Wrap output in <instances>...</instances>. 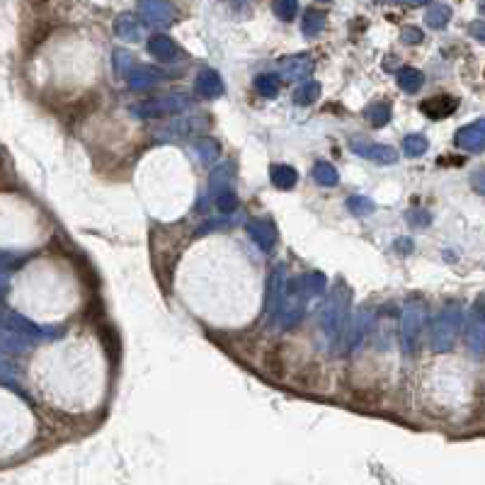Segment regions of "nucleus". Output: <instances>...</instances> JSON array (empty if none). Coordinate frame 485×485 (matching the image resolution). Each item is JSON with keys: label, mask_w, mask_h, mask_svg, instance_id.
Returning a JSON list of instances; mask_svg holds the SVG:
<instances>
[{"label": "nucleus", "mask_w": 485, "mask_h": 485, "mask_svg": "<svg viewBox=\"0 0 485 485\" xmlns=\"http://www.w3.org/2000/svg\"><path fill=\"white\" fill-rule=\"evenodd\" d=\"M350 301H352V289L345 282H337L330 292V299L323 304L321 309V333L328 342H337V337L342 335L347 325V316H350Z\"/></svg>", "instance_id": "nucleus-1"}, {"label": "nucleus", "mask_w": 485, "mask_h": 485, "mask_svg": "<svg viewBox=\"0 0 485 485\" xmlns=\"http://www.w3.org/2000/svg\"><path fill=\"white\" fill-rule=\"evenodd\" d=\"M461 323H464V316H461L459 304H449L439 311V316L435 318L430 330V345L435 352H447L454 347L457 342V335L461 330Z\"/></svg>", "instance_id": "nucleus-2"}, {"label": "nucleus", "mask_w": 485, "mask_h": 485, "mask_svg": "<svg viewBox=\"0 0 485 485\" xmlns=\"http://www.w3.org/2000/svg\"><path fill=\"white\" fill-rule=\"evenodd\" d=\"M192 107V97L187 92H170L163 97H153L144 100V102L134 105L132 114L139 119H153V117H165V114H177V112H185Z\"/></svg>", "instance_id": "nucleus-3"}, {"label": "nucleus", "mask_w": 485, "mask_h": 485, "mask_svg": "<svg viewBox=\"0 0 485 485\" xmlns=\"http://www.w3.org/2000/svg\"><path fill=\"white\" fill-rule=\"evenodd\" d=\"M425 328V309L422 304H407L400 318V342H403V352L412 354L417 347V337Z\"/></svg>", "instance_id": "nucleus-4"}, {"label": "nucleus", "mask_w": 485, "mask_h": 485, "mask_svg": "<svg viewBox=\"0 0 485 485\" xmlns=\"http://www.w3.org/2000/svg\"><path fill=\"white\" fill-rule=\"evenodd\" d=\"M466 342L471 352L485 354V297L478 299L466 316Z\"/></svg>", "instance_id": "nucleus-5"}, {"label": "nucleus", "mask_w": 485, "mask_h": 485, "mask_svg": "<svg viewBox=\"0 0 485 485\" xmlns=\"http://www.w3.org/2000/svg\"><path fill=\"white\" fill-rule=\"evenodd\" d=\"M306 294L301 292L299 282H289V289H287V297H284V304H282V311H279V318H277V323H279V328H292V325H297L301 318H304L306 313Z\"/></svg>", "instance_id": "nucleus-6"}, {"label": "nucleus", "mask_w": 485, "mask_h": 485, "mask_svg": "<svg viewBox=\"0 0 485 485\" xmlns=\"http://www.w3.org/2000/svg\"><path fill=\"white\" fill-rule=\"evenodd\" d=\"M287 289H289L287 267H284V265H277L270 277V287H267V321L270 323H277V318H279Z\"/></svg>", "instance_id": "nucleus-7"}, {"label": "nucleus", "mask_w": 485, "mask_h": 485, "mask_svg": "<svg viewBox=\"0 0 485 485\" xmlns=\"http://www.w3.org/2000/svg\"><path fill=\"white\" fill-rule=\"evenodd\" d=\"M3 328L17 330V333L32 337V340H49V337H56L58 333H61L58 328H39V325H34L32 321H27L25 316H20V313H13V311H5Z\"/></svg>", "instance_id": "nucleus-8"}, {"label": "nucleus", "mask_w": 485, "mask_h": 485, "mask_svg": "<svg viewBox=\"0 0 485 485\" xmlns=\"http://www.w3.org/2000/svg\"><path fill=\"white\" fill-rule=\"evenodd\" d=\"M141 17L151 27H168L175 20V8L170 0H144L141 3Z\"/></svg>", "instance_id": "nucleus-9"}, {"label": "nucleus", "mask_w": 485, "mask_h": 485, "mask_svg": "<svg viewBox=\"0 0 485 485\" xmlns=\"http://www.w3.org/2000/svg\"><path fill=\"white\" fill-rule=\"evenodd\" d=\"M279 78L282 80H304L311 75L313 70V58L309 54H294V56H284L279 61Z\"/></svg>", "instance_id": "nucleus-10"}, {"label": "nucleus", "mask_w": 485, "mask_h": 485, "mask_svg": "<svg viewBox=\"0 0 485 485\" xmlns=\"http://www.w3.org/2000/svg\"><path fill=\"white\" fill-rule=\"evenodd\" d=\"M352 151L357 153L359 158L374 161L378 165H393L398 161V151L386 144H366V141H357V144H352Z\"/></svg>", "instance_id": "nucleus-11"}, {"label": "nucleus", "mask_w": 485, "mask_h": 485, "mask_svg": "<svg viewBox=\"0 0 485 485\" xmlns=\"http://www.w3.org/2000/svg\"><path fill=\"white\" fill-rule=\"evenodd\" d=\"M454 144L464 151L478 153L485 149V119H478L469 124V127L459 129L457 136H454Z\"/></svg>", "instance_id": "nucleus-12"}, {"label": "nucleus", "mask_w": 485, "mask_h": 485, "mask_svg": "<svg viewBox=\"0 0 485 485\" xmlns=\"http://www.w3.org/2000/svg\"><path fill=\"white\" fill-rule=\"evenodd\" d=\"M149 51L153 58H158V61H163V63H173V61H182V58H185V51H182L170 37H165V34H153L149 39Z\"/></svg>", "instance_id": "nucleus-13"}, {"label": "nucleus", "mask_w": 485, "mask_h": 485, "mask_svg": "<svg viewBox=\"0 0 485 485\" xmlns=\"http://www.w3.org/2000/svg\"><path fill=\"white\" fill-rule=\"evenodd\" d=\"M247 235H250L252 242H255L262 252H270L277 242L275 223L267 221V218H252V221L247 223Z\"/></svg>", "instance_id": "nucleus-14"}, {"label": "nucleus", "mask_w": 485, "mask_h": 485, "mask_svg": "<svg viewBox=\"0 0 485 485\" xmlns=\"http://www.w3.org/2000/svg\"><path fill=\"white\" fill-rule=\"evenodd\" d=\"M129 87L132 90H151V87L161 85L168 80V73H163L161 68H151V66H136L129 73Z\"/></svg>", "instance_id": "nucleus-15"}, {"label": "nucleus", "mask_w": 485, "mask_h": 485, "mask_svg": "<svg viewBox=\"0 0 485 485\" xmlns=\"http://www.w3.org/2000/svg\"><path fill=\"white\" fill-rule=\"evenodd\" d=\"M459 107V100L452 97V95H435V97L425 100L422 105H420V110H422L425 117H430V119H444V117H452L454 112Z\"/></svg>", "instance_id": "nucleus-16"}, {"label": "nucleus", "mask_w": 485, "mask_h": 485, "mask_svg": "<svg viewBox=\"0 0 485 485\" xmlns=\"http://www.w3.org/2000/svg\"><path fill=\"white\" fill-rule=\"evenodd\" d=\"M194 90L202 95V97L214 100V97H221L226 87H223V80H221V75H218V70L202 68L197 73V78H194Z\"/></svg>", "instance_id": "nucleus-17"}, {"label": "nucleus", "mask_w": 485, "mask_h": 485, "mask_svg": "<svg viewBox=\"0 0 485 485\" xmlns=\"http://www.w3.org/2000/svg\"><path fill=\"white\" fill-rule=\"evenodd\" d=\"M369 321H371L369 311H357L352 316L350 325H347V333H345V350L347 352L357 350V347L362 345L366 330H369Z\"/></svg>", "instance_id": "nucleus-18"}, {"label": "nucleus", "mask_w": 485, "mask_h": 485, "mask_svg": "<svg viewBox=\"0 0 485 485\" xmlns=\"http://www.w3.org/2000/svg\"><path fill=\"white\" fill-rule=\"evenodd\" d=\"M114 34L124 41H139L141 27H139V22H136V17L132 13H122L114 20Z\"/></svg>", "instance_id": "nucleus-19"}, {"label": "nucleus", "mask_w": 485, "mask_h": 485, "mask_svg": "<svg viewBox=\"0 0 485 485\" xmlns=\"http://www.w3.org/2000/svg\"><path fill=\"white\" fill-rule=\"evenodd\" d=\"M32 345H34L32 337L17 333V330L3 328V352H5V354H20V352L29 350Z\"/></svg>", "instance_id": "nucleus-20"}, {"label": "nucleus", "mask_w": 485, "mask_h": 485, "mask_svg": "<svg viewBox=\"0 0 485 485\" xmlns=\"http://www.w3.org/2000/svg\"><path fill=\"white\" fill-rule=\"evenodd\" d=\"M270 180L272 185H275L277 189H292L294 185H297L299 180V173L292 168V165H272L270 168Z\"/></svg>", "instance_id": "nucleus-21"}, {"label": "nucleus", "mask_w": 485, "mask_h": 485, "mask_svg": "<svg viewBox=\"0 0 485 485\" xmlns=\"http://www.w3.org/2000/svg\"><path fill=\"white\" fill-rule=\"evenodd\" d=\"M299 287L301 292L306 294V299H316L321 297V294L325 292V284H328V279H325L323 272H309V275L299 277Z\"/></svg>", "instance_id": "nucleus-22"}, {"label": "nucleus", "mask_w": 485, "mask_h": 485, "mask_svg": "<svg viewBox=\"0 0 485 485\" xmlns=\"http://www.w3.org/2000/svg\"><path fill=\"white\" fill-rule=\"evenodd\" d=\"M325 22H328V17H325L323 10H309L304 15V22H301V32H304L306 39H316L325 29Z\"/></svg>", "instance_id": "nucleus-23"}, {"label": "nucleus", "mask_w": 485, "mask_h": 485, "mask_svg": "<svg viewBox=\"0 0 485 485\" xmlns=\"http://www.w3.org/2000/svg\"><path fill=\"white\" fill-rule=\"evenodd\" d=\"M452 20V8L444 3H435L427 8V13H425V25L430 29H442L447 27V22Z\"/></svg>", "instance_id": "nucleus-24"}, {"label": "nucleus", "mask_w": 485, "mask_h": 485, "mask_svg": "<svg viewBox=\"0 0 485 485\" xmlns=\"http://www.w3.org/2000/svg\"><path fill=\"white\" fill-rule=\"evenodd\" d=\"M313 180H316L321 187H335L337 182H340V175H337V168L333 163L318 161L313 165Z\"/></svg>", "instance_id": "nucleus-25"}, {"label": "nucleus", "mask_w": 485, "mask_h": 485, "mask_svg": "<svg viewBox=\"0 0 485 485\" xmlns=\"http://www.w3.org/2000/svg\"><path fill=\"white\" fill-rule=\"evenodd\" d=\"M422 82H425L422 70L410 68V66H405V68H400V70H398V87H400V90H405V92H417L420 87H422Z\"/></svg>", "instance_id": "nucleus-26"}, {"label": "nucleus", "mask_w": 485, "mask_h": 485, "mask_svg": "<svg viewBox=\"0 0 485 485\" xmlns=\"http://www.w3.org/2000/svg\"><path fill=\"white\" fill-rule=\"evenodd\" d=\"M209 182H211V194H218V192H223V189H230V182H233V165L221 163L218 168H214Z\"/></svg>", "instance_id": "nucleus-27"}, {"label": "nucleus", "mask_w": 485, "mask_h": 485, "mask_svg": "<svg viewBox=\"0 0 485 485\" xmlns=\"http://www.w3.org/2000/svg\"><path fill=\"white\" fill-rule=\"evenodd\" d=\"M318 97H321V82H316V80L301 82L297 90H294V102L301 105V107H306V105H313Z\"/></svg>", "instance_id": "nucleus-28"}, {"label": "nucleus", "mask_w": 485, "mask_h": 485, "mask_svg": "<svg viewBox=\"0 0 485 485\" xmlns=\"http://www.w3.org/2000/svg\"><path fill=\"white\" fill-rule=\"evenodd\" d=\"M194 151H197L199 161L204 165H214V161L218 158V144L209 136H202V139L194 141Z\"/></svg>", "instance_id": "nucleus-29"}, {"label": "nucleus", "mask_w": 485, "mask_h": 485, "mask_svg": "<svg viewBox=\"0 0 485 485\" xmlns=\"http://www.w3.org/2000/svg\"><path fill=\"white\" fill-rule=\"evenodd\" d=\"M347 211L354 216H369V214H374V202H371L369 197H362V194H352V197H347Z\"/></svg>", "instance_id": "nucleus-30"}, {"label": "nucleus", "mask_w": 485, "mask_h": 485, "mask_svg": "<svg viewBox=\"0 0 485 485\" xmlns=\"http://www.w3.org/2000/svg\"><path fill=\"white\" fill-rule=\"evenodd\" d=\"M427 149H430V144L422 134H407L403 139V153L407 158H420Z\"/></svg>", "instance_id": "nucleus-31"}, {"label": "nucleus", "mask_w": 485, "mask_h": 485, "mask_svg": "<svg viewBox=\"0 0 485 485\" xmlns=\"http://www.w3.org/2000/svg\"><path fill=\"white\" fill-rule=\"evenodd\" d=\"M272 10L282 22H292L299 13V0H272Z\"/></svg>", "instance_id": "nucleus-32"}, {"label": "nucleus", "mask_w": 485, "mask_h": 485, "mask_svg": "<svg viewBox=\"0 0 485 485\" xmlns=\"http://www.w3.org/2000/svg\"><path fill=\"white\" fill-rule=\"evenodd\" d=\"M112 61H114L117 75H122V78H129V73H132V70L136 68V66H134L132 51H127V49H117V51H114V56H112Z\"/></svg>", "instance_id": "nucleus-33"}, {"label": "nucleus", "mask_w": 485, "mask_h": 485, "mask_svg": "<svg viewBox=\"0 0 485 485\" xmlns=\"http://www.w3.org/2000/svg\"><path fill=\"white\" fill-rule=\"evenodd\" d=\"M366 117H369V122L374 124V127H383V124H388L391 119V105L386 102H374L366 107Z\"/></svg>", "instance_id": "nucleus-34"}, {"label": "nucleus", "mask_w": 485, "mask_h": 485, "mask_svg": "<svg viewBox=\"0 0 485 485\" xmlns=\"http://www.w3.org/2000/svg\"><path fill=\"white\" fill-rule=\"evenodd\" d=\"M255 90L262 95V97H275L279 92V78H275L272 73H262L255 78Z\"/></svg>", "instance_id": "nucleus-35"}, {"label": "nucleus", "mask_w": 485, "mask_h": 485, "mask_svg": "<svg viewBox=\"0 0 485 485\" xmlns=\"http://www.w3.org/2000/svg\"><path fill=\"white\" fill-rule=\"evenodd\" d=\"M214 202L221 214H233L238 209V197L233 194V189H223V192L214 194Z\"/></svg>", "instance_id": "nucleus-36"}, {"label": "nucleus", "mask_w": 485, "mask_h": 485, "mask_svg": "<svg viewBox=\"0 0 485 485\" xmlns=\"http://www.w3.org/2000/svg\"><path fill=\"white\" fill-rule=\"evenodd\" d=\"M197 124H206V119H185V122H175L170 127H165V136H185L189 132V127H197Z\"/></svg>", "instance_id": "nucleus-37"}, {"label": "nucleus", "mask_w": 485, "mask_h": 485, "mask_svg": "<svg viewBox=\"0 0 485 485\" xmlns=\"http://www.w3.org/2000/svg\"><path fill=\"white\" fill-rule=\"evenodd\" d=\"M400 41H403V44H420V41H422V32H420L417 27H405L403 32H400Z\"/></svg>", "instance_id": "nucleus-38"}, {"label": "nucleus", "mask_w": 485, "mask_h": 485, "mask_svg": "<svg viewBox=\"0 0 485 485\" xmlns=\"http://www.w3.org/2000/svg\"><path fill=\"white\" fill-rule=\"evenodd\" d=\"M405 218L410 223H415V226H427V223H430V214H427V211H407Z\"/></svg>", "instance_id": "nucleus-39"}, {"label": "nucleus", "mask_w": 485, "mask_h": 485, "mask_svg": "<svg viewBox=\"0 0 485 485\" xmlns=\"http://www.w3.org/2000/svg\"><path fill=\"white\" fill-rule=\"evenodd\" d=\"M469 32H471V37H476L478 41H483V44H485V22H483V20L471 22V25H469Z\"/></svg>", "instance_id": "nucleus-40"}, {"label": "nucleus", "mask_w": 485, "mask_h": 485, "mask_svg": "<svg viewBox=\"0 0 485 485\" xmlns=\"http://www.w3.org/2000/svg\"><path fill=\"white\" fill-rule=\"evenodd\" d=\"M471 185H473V189H476L478 194H485V168L478 170V173H473Z\"/></svg>", "instance_id": "nucleus-41"}, {"label": "nucleus", "mask_w": 485, "mask_h": 485, "mask_svg": "<svg viewBox=\"0 0 485 485\" xmlns=\"http://www.w3.org/2000/svg\"><path fill=\"white\" fill-rule=\"evenodd\" d=\"M228 221L226 218H216V221H206L202 228H199V233H209V230H218V228H226Z\"/></svg>", "instance_id": "nucleus-42"}, {"label": "nucleus", "mask_w": 485, "mask_h": 485, "mask_svg": "<svg viewBox=\"0 0 485 485\" xmlns=\"http://www.w3.org/2000/svg\"><path fill=\"white\" fill-rule=\"evenodd\" d=\"M398 250H400V252H405V250L410 252V250H412V240H410V238H407V240H405V238H400V240H398Z\"/></svg>", "instance_id": "nucleus-43"}, {"label": "nucleus", "mask_w": 485, "mask_h": 485, "mask_svg": "<svg viewBox=\"0 0 485 485\" xmlns=\"http://www.w3.org/2000/svg\"><path fill=\"white\" fill-rule=\"evenodd\" d=\"M398 3H403V5H412V8H415V5H425V3H427V0H398Z\"/></svg>", "instance_id": "nucleus-44"}, {"label": "nucleus", "mask_w": 485, "mask_h": 485, "mask_svg": "<svg viewBox=\"0 0 485 485\" xmlns=\"http://www.w3.org/2000/svg\"><path fill=\"white\" fill-rule=\"evenodd\" d=\"M226 3H230L233 8H242V5H245L247 0H226Z\"/></svg>", "instance_id": "nucleus-45"}]
</instances>
